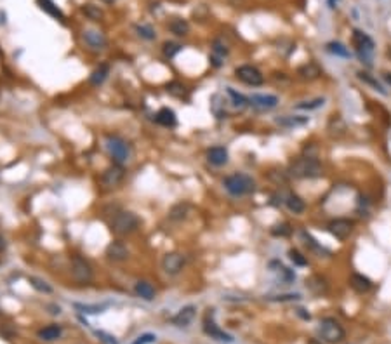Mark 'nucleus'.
Masks as SVG:
<instances>
[{
    "mask_svg": "<svg viewBox=\"0 0 391 344\" xmlns=\"http://www.w3.org/2000/svg\"><path fill=\"white\" fill-rule=\"evenodd\" d=\"M289 174L297 179H315L324 174V169L315 157H299L291 164Z\"/></svg>",
    "mask_w": 391,
    "mask_h": 344,
    "instance_id": "obj_1",
    "label": "nucleus"
},
{
    "mask_svg": "<svg viewBox=\"0 0 391 344\" xmlns=\"http://www.w3.org/2000/svg\"><path fill=\"white\" fill-rule=\"evenodd\" d=\"M223 186L233 197H244L256 190V181L247 174H231L223 179Z\"/></svg>",
    "mask_w": 391,
    "mask_h": 344,
    "instance_id": "obj_2",
    "label": "nucleus"
},
{
    "mask_svg": "<svg viewBox=\"0 0 391 344\" xmlns=\"http://www.w3.org/2000/svg\"><path fill=\"white\" fill-rule=\"evenodd\" d=\"M318 334H320L322 341H325V343H328V344L341 343V341H344V337H346V332H344L343 325H341L336 318H330V316L320 320V323H318Z\"/></svg>",
    "mask_w": 391,
    "mask_h": 344,
    "instance_id": "obj_3",
    "label": "nucleus"
},
{
    "mask_svg": "<svg viewBox=\"0 0 391 344\" xmlns=\"http://www.w3.org/2000/svg\"><path fill=\"white\" fill-rule=\"evenodd\" d=\"M139 226V217L136 216L130 210H122L118 212L117 216L111 221V231L118 237H124V235H130L137 230Z\"/></svg>",
    "mask_w": 391,
    "mask_h": 344,
    "instance_id": "obj_4",
    "label": "nucleus"
},
{
    "mask_svg": "<svg viewBox=\"0 0 391 344\" xmlns=\"http://www.w3.org/2000/svg\"><path fill=\"white\" fill-rule=\"evenodd\" d=\"M106 150L111 155L115 164H126L130 157V148L126 139H122L120 136H108L106 138Z\"/></svg>",
    "mask_w": 391,
    "mask_h": 344,
    "instance_id": "obj_5",
    "label": "nucleus"
},
{
    "mask_svg": "<svg viewBox=\"0 0 391 344\" xmlns=\"http://www.w3.org/2000/svg\"><path fill=\"white\" fill-rule=\"evenodd\" d=\"M353 45L357 49L358 58L362 59L367 66L372 65V52H374V40L367 35V33L355 30L353 32Z\"/></svg>",
    "mask_w": 391,
    "mask_h": 344,
    "instance_id": "obj_6",
    "label": "nucleus"
},
{
    "mask_svg": "<svg viewBox=\"0 0 391 344\" xmlns=\"http://www.w3.org/2000/svg\"><path fill=\"white\" fill-rule=\"evenodd\" d=\"M71 276L77 283H89L93 280L94 273H93V266L89 264V261H85L84 257L75 256L71 259Z\"/></svg>",
    "mask_w": 391,
    "mask_h": 344,
    "instance_id": "obj_7",
    "label": "nucleus"
},
{
    "mask_svg": "<svg viewBox=\"0 0 391 344\" xmlns=\"http://www.w3.org/2000/svg\"><path fill=\"white\" fill-rule=\"evenodd\" d=\"M235 75L240 82H244L245 85L251 87H258V85L264 84V75L252 65H242L235 70Z\"/></svg>",
    "mask_w": 391,
    "mask_h": 344,
    "instance_id": "obj_8",
    "label": "nucleus"
},
{
    "mask_svg": "<svg viewBox=\"0 0 391 344\" xmlns=\"http://www.w3.org/2000/svg\"><path fill=\"white\" fill-rule=\"evenodd\" d=\"M124 177H126V169L120 164H113L111 167H108L101 176V186L104 190H113L122 184Z\"/></svg>",
    "mask_w": 391,
    "mask_h": 344,
    "instance_id": "obj_9",
    "label": "nucleus"
},
{
    "mask_svg": "<svg viewBox=\"0 0 391 344\" xmlns=\"http://www.w3.org/2000/svg\"><path fill=\"white\" fill-rule=\"evenodd\" d=\"M328 231L332 237H336L337 240H346L355 230V223L351 219H344V217H339V219H334L328 223Z\"/></svg>",
    "mask_w": 391,
    "mask_h": 344,
    "instance_id": "obj_10",
    "label": "nucleus"
},
{
    "mask_svg": "<svg viewBox=\"0 0 391 344\" xmlns=\"http://www.w3.org/2000/svg\"><path fill=\"white\" fill-rule=\"evenodd\" d=\"M249 104L258 111H269L277 108L278 98L273 94H252L249 98Z\"/></svg>",
    "mask_w": 391,
    "mask_h": 344,
    "instance_id": "obj_11",
    "label": "nucleus"
},
{
    "mask_svg": "<svg viewBox=\"0 0 391 344\" xmlns=\"http://www.w3.org/2000/svg\"><path fill=\"white\" fill-rule=\"evenodd\" d=\"M210 315H212V313H207V316L203 318V332H205L207 336L212 337V339L221 341V343H233V337L229 336V334H226L225 330L219 329V327L216 325L214 320L210 318Z\"/></svg>",
    "mask_w": 391,
    "mask_h": 344,
    "instance_id": "obj_12",
    "label": "nucleus"
},
{
    "mask_svg": "<svg viewBox=\"0 0 391 344\" xmlns=\"http://www.w3.org/2000/svg\"><path fill=\"white\" fill-rule=\"evenodd\" d=\"M185 266V257L179 252H167L162 259V268L167 275H177Z\"/></svg>",
    "mask_w": 391,
    "mask_h": 344,
    "instance_id": "obj_13",
    "label": "nucleus"
},
{
    "mask_svg": "<svg viewBox=\"0 0 391 344\" xmlns=\"http://www.w3.org/2000/svg\"><path fill=\"white\" fill-rule=\"evenodd\" d=\"M195 315H196V306L190 304V306H185L183 310H179L177 315L172 316L170 322H172L176 327H179V329H183V327H188L190 323L195 320Z\"/></svg>",
    "mask_w": 391,
    "mask_h": 344,
    "instance_id": "obj_14",
    "label": "nucleus"
},
{
    "mask_svg": "<svg viewBox=\"0 0 391 344\" xmlns=\"http://www.w3.org/2000/svg\"><path fill=\"white\" fill-rule=\"evenodd\" d=\"M106 257L113 263H120V261H126L129 257V249L126 247V243L118 242H111L110 245L106 247Z\"/></svg>",
    "mask_w": 391,
    "mask_h": 344,
    "instance_id": "obj_15",
    "label": "nucleus"
},
{
    "mask_svg": "<svg viewBox=\"0 0 391 344\" xmlns=\"http://www.w3.org/2000/svg\"><path fill=\"white\" fill-rule=\"evenodd\" d=\"M84 40L85 44L89 45L91 49H96V51H99V49H104L108 44L106 37H104L103 32H98V30H85L84 32Z\"/></svg>",
    "mask_w": 391,
    "mask_h": 344,
    "instance_id": "obj_16",
    "label": "nucleus"
},
{
    "mask_svg": "<svg viewBox=\"0 0 391 344\" xmlns=\"http://www.w3.org/2000/svg\"><path fill=\"white\" fill-rule=\"evenodd\" d=\"M228 150L225 146H212L207 151V160H209V164L216 165V167L228 164Z\"/></svg>",
    "mask_w": 391,
    "mask_h": 344,
    "instance_id": "obj_17",
    "label": "nucleus"
},
{
    "mask_svg": "<svg viewBox=\"0 0 391 344\" xmlns=\"http://www.w3.org/2000/svg\"><path fill=\"white\" fill-rule=\"evenodd\" d=\"M63 336V327L58 325V323H51V325L44 327L37 332V337L45 343H52V341H58L59 337Z\"/></svg>",
    "mask_w": 391,
    "mask_h": 344,
    "instance_id": "obj_18",
    "label": "nucleus"
},
{
    "mask_svg": "<svg viewBox=\"0 0 391 344\" xmlns=\"http://www.w3.org/2000/svg\"><path fill=\"white\" fill-rule=\"evenodd\" d=\"M350 285H351V289L355 290V292H358V294H365V292H369L370 289H372V282H370L367 276H363V275H360V273H353L350 276Z\"/></svg>",
    "mask_w": 391,
    "mask_h": 344,
    "instance_id": "obj_19",
    "label": "nucleus"
},
{
    "mask_svg": "<svg viewBox=\"0 0 391 344\" xmlns=\"http://www.w3.org/2000/svg\"><path fill=\"white\" fill-rule=\"evenodd\" d=\"M134 292H136L137 297H141V299L144 301H153L155 299V287L152 285L150 282H146V280H137L136 285H134Z\"/></svg>",
    "mask_w": 391,
    "mask_h": 344,
    "instance_id": "obj_20",
    "label": "nucleus"
},
{
    "mask_svg": "<svg viewBox=\"0 0 391 344\" xmlns=\"http://www.w3.org/2000/svg\"><path fill=\"white\" fill-rule=\"evenodd\" d=\"M320 75H322L320 66L315 65V63H306V65L299 66V70H297V77L301 78V80H308V82L317 80Z\"/></svg>",
    "mask_w": 391,
    "mask_h": 344,
    "instance_id": "obj_21",
    "label": "nucleus"
},
{
    "mask_svg": "<svg viewBox=\"0 0 391 344\" xmlns=\"http://www.w3.org/2000/svg\"><path fill=\"white\" fill-rule=\"evenodd\" d=\"M155 120H157V124H160L162 127H174V125L177 124L176 113H174V110H170V108H160L159 113L155 115Z\"/></svg>",
    "mask_w": 391,
    "mask_h": 344,
    "instance_id": "obj_22",
    "label": "nucleus"
},
{
    "mask_svg": "<svg viewBox=\"0 0 391 344\" xmlns=\"http://www.w3.org/2000/svg\"><path fill=\"white\" fill-rule=\"evenodd\" d=\"M285 205H287V209L294 214H303L304 210H306L304 200L295 193H289L287 197H285Z\"/></svg>",
    "mask_w": 391,
    "mask_h": 344,
    "instance_id": "obj_23",
    "label": "nucleus"
},
{
    "mask_svg": "<svg viewBox=\"0 0 391 344\" xmlns=\"http://www.w3.org/2000/svg\"><path fill=\"white\" fill-rule=\"evenodd\" d=\"M226 94H228L229 103H231V106L235 108V110L242 111V110H244V108L249 104V99L245 98L244 94H240V92H236L233 87H226Z\"/></svg>",
    "mask_w": 391,
    "mask_h": 344,
    "instance_id": "obj_24",
    "label": "nucleus"
},
{
    "mask_svg": "<svg viewBox=\"0 0 391 344\" xmlns=\"http://www.w3.org/2000/svg\"><path fill=\"white\" fill-rule=\"evenodd\" d=\"M108 75H110V66L99 65L96 70L91 73V77H89V84L94 85V87H99V85L108 78Z\"/></svg>",
    "mask_w": 391,
    "mask_h": 344,
    "instance_id": "obj_25",
    "label": "nucleus"
},
{
    "mask_svg": "<svg viewBox=\"0 0 391 344\" xmlns=\"http://www.w3.org/2000/svg\"><path fill=\"white\" fill-rule=\"evenodd\" d=\"M37 4H38V7L42 9L44 12H47L49 16H52V18H56V19H61L63 21L65 19V14H63V11L58 7V5L52 2V0H37Z\"/></svg>",
    "mask_w": 391,
    "mask_h": 344,
    "instance_id": "obj_26",
    "label": "nucleus"
},
{
    "mask_svg": "<svg viewBox=\"0 0 391 344\" xmlns=\"http://www.w3.org/2000/svg\"><path fill=\"white\" fill-rule=\"evenodd\" d=\"M169 30L174 33V35H177V37H186L190 33V25L186 19L183 18H174L172 21L169 23Z\"/></svg>",
    "mask_w": 391,
    "mask_h": 344,
    "instance_id": "obj_27",
    "label": "nucleus"
},
{
    "mask_svg": "<svg viewBox=\"0 0 391 344\" xmlns=\"http://www.w3.org/2000/svg\"><path fill=\"white\" fill-rule=\"evenodd\" d=\"M190 209H192L190 204H186V202H179V204H176L172 209L169 210V217L172 221H183V219L188 217Z\"/></svg>",
    "mask_w": 391,
    "mask_h": 344,
    "instance_id": "obj_28",
    "label": "nucleus"
},
{
    "mask_svg": "<svg viewBox=\"0 0 391 344\" xmlns=\"http://www.w3.org/2000/svg\"><path fill=\"white\" fill-rule=\"evenodd\" d=\"M306 285H308V289H310L311 292H315V294H325V292H327V289H328L325 278H322V276H318V275L310 276V278L306 280Z\"/></svg>",
    "mask_w": 391,
    "mask_h": 344,
    "instance_id": "obj_29",
    "label": "nucleus"
},
{
    "mask_svg": "<svg viewBox=\"0 0 391 344\" xmlns=\"http://www.w3.org/2000/svg\"><path fill=\"white\" fill-rule=\"evenodd\" d=\"M308 122V117H285L277 118V124L278 125H284V127H299V125H304Z\"/></svg>",
    "mask_w": 391,
    "mask_h": 344,
    "instance_id": "obj_30",
    "label": "nucleus"
},
{
    "mask_svg": "<svg viewBox=\"0 0 391 344\" xmlns=\"http://www.w3.org/2000/svg\"><path fill=\"white\" fill-rule=\"evenodd\" d=\"M82 12H84L89 19H93V21H101V19L104 18V12L94 4H85L84 7H82Z\"/></svg>",
    "mask_w": 391,
    "mask_h": 344,
    "instance_id": "obj_31",
    "label": "nucleus"
},
{
    "mask_svg": "<svg viewBox=\"0 0 391 344\" xmlns=\"http://www.w3.org/2000/svg\"><path fill=\"white\" fill-rule=\"evenodd\" d=\"M165 89L170 96H174V98H186V94H188V89H186L181 82H170V84L165 85Z\"/></svg>",
    "mask_w": 391,
    "mask_h": 344,
    "instance_id": "obj_32",
    "label": "nucleus"
},
{
    "mask_svg": "<svg viewBox=\"0 0 391 344\" xmlns=\"http://www.w3.org/2000/svg\"><path fill=\"white\" fill-rule=\"evenodd\" d=\"M327 51L332 52V54L339 56V58H350L351 52L348 51V47L344 44H341V42H330V44H327Z\"/></svg>",
    "mask_w": 391,
    "mask_h": 344,
    "instance_id": "obj_33",
    "label": "nucleus"
},
{
    "mask_svg": "<svg viewBox=\"0 0 391 344\" xmlns=\"http://www.w3.org/2000/svg\"><path fill=\"white\" fill-rule=\"evenodd\" d=\"M30 283H32V287H33L35 290H38V292L52 294V287L49 285V283L45 282V280L37 278V276H30Z\"/></svg>",
    "mask_w": 391,
    "mask_h": 344,
    "instance_id": "obj_34",
    "label": "nucleus"
},
{
    "mask_svg": "<svg viewBox=\"0 0 391 344\" xmlns=\"http://www.w3.org/2000/svg\"><path fill=\"white\" fill-rule=\"evenodd\" d=\"M136 32L141 38H144V40H155V37H157L155 30L148 25H136Z\"/></svg>",
    "mask_w": 391,
    "mask_h": 344,
    "instance_id": "obj_35",
    "label": "nucleus"
},
{
    "mask_svg": "<svg viewBox=\"0 0 391 344\" xmlns=\"http://www.w3.org/2000/svg\"><path fill=\"white\" fill-rule=\"evenodd\" d=\"M358 78H360V80H363V82H365V84L372 85V87L376 89V91H379L381 94H386V91H384V89H383V85H381L379 82H377L374 77H370L369 73H365V71H360V73H358Z\"/></svg>",
    "mask_w": 391,
    "mask_h": 344,
    "instance_id": "obj_36",
    "label": "nucleus"
},
{
    "mask_svg": "<svg viewBox=\"0 0 391 344\" xmlns=\"http://www.w3.org/2000/svg\"><path fill=\"white\" fill-rule=\"evenodd\" d=\"M324 103H325L324 98H318V99H313V101L299 103V104H295V108H297V110H315V108H320Z\"/></svg>",
    "mask_w": 391,
    "mask_h": 344,
    "instance_id": "obj_37",
    "label": "nucleus"
},
{
    "mask_svg": "<svg viewBox=\"0 0 391 344\" xmlns=\"http://www.w3.org/2000/svg\"><path fill=\"white\" fill-rule=\"evenodd\" d=\"M162 51H163V54H165V58H174L177 52L181 51V45L176 44V42H165Z\"/></svg>",
    "mask_w": 391,
    "mask_h": 344,
    "instance_id": "obj_38",
    "label": "nucleus"
},
{
    "mask_svg": "<svg viewBox=\"0 0 391 344\" xmlns=\"http://www.w3.org/2000/svg\"><path fill=\"white\" fill-rule=\"evenodd\" d=\"M289 257H291V261L295 264V266H306V264H308L306 257H304L303 254L299 252V250H295V249L289 250Z\"/></svg>",
    "mask_w": 391,
    "mask_h": 344,
    "instance_id": "obj_39",
    "label": "nucleus"
},
{
    "mask_svg": "<svg viewBox=\"0 0 391 344\" xmlns=\"http://www.w3.org/2000/svg\"><path fill=\"white\" fill-rule=\"evenodd\" d=\"M73 306L77 310H80L82 313H85V315H98V313L103 311V306H89V304H78V303H75Z\"/></svg>",
    "mask_w": 391,
    "mask_h": 344,
    "instance_id": "obj_40",
    "label": "nucleus"
},
{
    "mask_svg": "<svg viewBox=\"0 0 391 344\" xmlns=\"http://www.w3.org/2000/svg\"><path fill=\"white\" fill-rule=\"evenodd\" d=\"M291 226H289L287 223H282V224H275L273 228H271V235H275V237H289L291 235Z\"/></svg>",
    "mask_w": 391,
    "mask_h": 344,
    "instance_id": "obj_41",
    "label": "nucleus"
},
{
    "mask_svg": "<svg viewBox=\"0 0 391 344\" xmlns=\"http://www.w3.org/2000/svg\"><path fill=\"white\" fill-rule=\"evenodd\" d=\"M155 341H157L155 334H143V336L137 337L132 344H152V343H155Z\"/></svg>",
    "mask_w": 391,
    "mask_h": 344,
    "instance_id": "obj_42",
    "label": "nucleus"
},
{
    "mask_svg": "<svg viewBox=\"0 0 391 344\" xmlns=\"http://www.w3.org/2000/svg\"><path fill=\"white\" fill-rule=\"evenodd\" d=\"M299 294H284V296H271V297H268V301H280V303H284V301H295V299H299Z\"/></svg>",
    "mask_w": 391,
    "mask_h": 344,
    "instance_id": "obj_43",
    "label": "nucleus"
},
{
    "mask_svg": "<svg viewBox=\"0 0 391 344\" xmlns=\"http://www.w3.org/2000/svg\"><path fill=\"white\" fill-rule=\"evenodd\" d=\"M98 336L103 337V343H106V344H118L117 341H115V337L108 336V334H104V332H98Z\"/></svg>",
    "mask_w": 391,
    "mask_h": 344,
    "instance_id": "obj_44",
    "label": "nucleus"
},
{
    "mask_svg": "<svg viewBox=\"0 0 391 344\" xmlns=\"http://www.w3.org/2000/svg\"><path fill=\"white\" fill-rule=\"evenodd\" d=\"M5 247H7V242H5V238L0 235V250H4Z\"/></svg>",
    "mask_w": 391,
    "mask_h": 344,
    "instance_id": "obj_45",
    "label": "nucleus"
},
{
    "mask_svg": "<svg viewBox=\"0 0 391 344\" xmlns=\"http://www.w3.org/2000/svg\"><path fill=\"white\" fill-rule=\"evenodd\" d=\"M306 344H324V343H322V341H318V339H308Z\"/></svg>",
    "mask_w": 391,
    "mask_h": 344,
    "instance_id": "obj_46",
    "label": "nucleus"
},
{
    "mask_svg": "<svg viewBox=\"0 0 391 344\" xmlns=\"http://www.w3.org/2000/svg\"><path fill=\"white\" fill-rule=\"evenodd\" d=\"M384 80H386L388 84H391V73H384Z\"/></svg>",
    "mask_w": 391,
    "mask_h": 344,
    "instance_id": "obj_47",
    "label": "nucleus"
},
{
    "mask_svg": "<svg viewBox=\"0 0 391 344\" xmlns=\"http://www.w3.org/2000/svg\"><path fill=\"white\" fill-rule=\"evenodd\" d=\"M101 2H104V4H108V5H110V4H115V2H117V0H101Z\"/></svg>",
    "mask_w": 391,
    "mask_h": 344,
    "instance_id": "obj_48",
    "label": "nucleus"
}]
</instances>
